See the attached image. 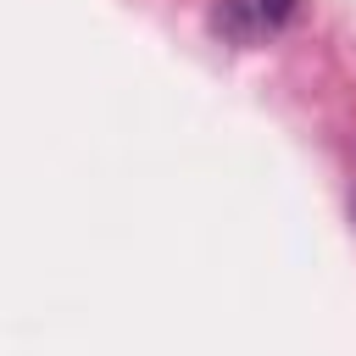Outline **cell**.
I'll list each match as a JSON object with an SVG mask.
<instances>
[{
    "mask_svg": "<svg viewBox=\"0 0 356 356\" xmlns=\"http://www.w3.org/2000/svg\"><path fill=\"white\" fill-rule=\"evenodd\" d=\"M217 28H222L234 44H250V39L261 33V17H256L250 0H222V6H217Z\"/></svg>",
    "mask_w": 356,
    "mask_h": 356,
    "instance_id": "1",
    "label": "cell"
},
{
    "mask_svg": "<svg viewBox=\"0 0 356 356\" xmlns=\"http://www.w3.org/2000/svg\"><path fill=\"white\" fill-rule=\"evenodd\" d=\"M250 6H256L261 28H284V22H295V17H300V0H250Z\"/></svg>",
    "mask_w": 356,
    "mask_h": 356,
    "instance_id": "2",
    "label": "cell"
}]
</instances>
